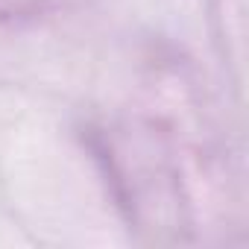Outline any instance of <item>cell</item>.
Wrapping results in <instances>:
<instances>
[{"instance_id": "1", "label": "cell", "mask_w": 249, "mask_h": 249, "mask_svg": "<svg viewBox=\"0 0 249 249\" xmlns=\"http://www.w3.org/2000/svg\"><path fill=\"white\" fill-rule=\"evenodd\" d=\"M88 144L123 223L141 243H226L243 223L226 129L185 65H147L94 117Z\"/></svg>"}, {"instance_id": "2", "label": "cell", "mask_w": 249, "mask_h": 249, "mask_svg": "<svg viewBox=\"0 0 249 249\" xmlns=\"http://www.w3.org/2000/svg\"><path fill=\"white\" fill-rule=\"evenodd\" d=\"M56 0H0V27H15L44 15Z\"/></svg>"}]
</instances>
